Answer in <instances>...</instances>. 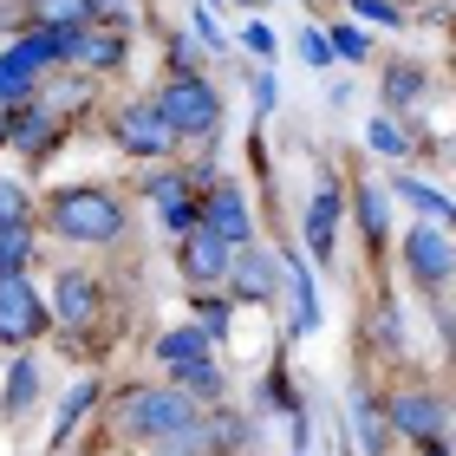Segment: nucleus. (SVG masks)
I'll use <instances>...</instances> for the list:
<instances>
[{
    "label": "nucleus",
    "instance_id": "nucleus-31",
    "mask_svg": "<svg viewBox=\"0 0 456 456\" xmlns=\"http://www.w3.org/2000/svg\"><path fill=\"white\" fill-rule=\"evenodd\" d=\"M196 320H202V333H222V326H228V306L202 300V306H196Z\"/></svg>",
    "mask_w": 456,
    "mask_h": 456
},
{
    "label": "nucleus",
    "instance_id": "nucleus-33",
    "mask_svg": "<svg viewBox=\"0 0 456 456\" xmlns=\"http://www.w3.org/2000/svg\"><path fill=\"white\" fill-rule=\"evenodd\" d=\"M424 456H444V450H437V437H424Z\"/></svg>",
    "mask_w": 456,
    "mask_h": 456
},
{
    "label": "nucleus",
    "instance_id": "nucleus-14",
    "mask_svg": "<svg viewBox=\"0 0 456 456\" xmlns=\"http://www.w3.org/2000/svg\"><path fill=\"white\" fill-rule=\"evenodd\" d=\"M352 424H359V444H365V456H385V444H391V418H385V404L352 398Z\"/></svg>",
    "mask_w": 456,
    "mask_h": 456
},
{
    "label": "nucleus",
    "instance_id": "nucleus-32",
    "mask_svg": "<svg viewBox=\"0 0 456 456\" xmlns=\"http://www.w3.org/2000/svg\"><path fill=\"white\" fill-rule=\"evenodd\" d=\"M352 7H359L365 20H398V7H391V0H352Z\"/></svg>",
    "mask_w": 456,
    "mask_h": 456
},
{
    "label": "nucleus",
    "instance_id": "nucleus-11",
    "mask_svg": "<svg viewBox=\"0 0 456 456\" xmlns=\"http://www.w3.org/2000/svg\"><path fill=\"white\" fill-rule=\"evenodd\" d=\"M151 196H157V209H163V222H170L176 235H190V228H202V209L190 202V190H183V176H157V183H151Z\"/></svg>",
    "mask_w": 456,
    "mask_h": 456
},
{
    "label": "nucleus",
    "instance_id": "nucleus-13",
    "mask_svg": "<svg viewBox=\"0 0 456 456\" xmlns=\"http://www.w3.org/2000/svg\"><path fill=\"white\" fill-rule=\"evenodd\" d=\"M98 314V287L86 274H59V320L66 326H86Z\"/></svg>",
    "mask_w": 456,
    "mask_h": 456
},
{
    "label": "nucleus",
    "instance_id": "nucleus-12",
    "mask_svg": "<svg viewBox=\"0 0 456 456\" xmlns=\"http://www.w3.org/2000/svg\"><path fill=\"white\" fill-rule=\"evenodd\" d=\"M228 274H235V294H248V300L274 294V261L261 248H241V261H228Z\"/></svg>",
    "mask_w": 456,
    "mask_h": 456
},
{
    "label": "nucleus",
    "instance_id": "nucleus-18",
    "mask_svg": "<svg viewBox=\"0 0 456 456\" xmlns=\"http://www.w3.org/2000/svg\"><path fill=\"white\" fill-rule=\"evenodd\" d=\"M157 352H163L170 365H196L202 352H209V333H170V339H163Z\"/></svg>",
    "mask_w": 456,
    "mask_h": 456
},
{
    "label": "nucleus",
    "instance_id": "nucleus-1",
    "mask_svg": "<svg viewBox=\"0 0 456 456\" xmlns=\"http://www.w3.org/2000/svg\"><path fill=\"white\" fill-rule=\"evenodd\" d=\"M53 228L66 241H111L124 228V209L105 196V190H66L53 202Z\"/></svg>",
    "mask_w": 456,
    "mask_h": 456
},
{
    "label": "nucleus",
    "instance_id": "nucleus-10",
    "mask_svg": "<svg viewBox=\"0 0 456 456\" xmlns=\"http://www.w3.org/2000/svg\"><path fill=\"white\" fill-rule=\"evenodd\" d=\"M385 418L398 424L404 437H418V444H424V437H437V430H444V404H437V398H424V391H404V398H391V404H385Z\"/></svg>",
    "mask_w": 456,
    "mask_h": 456
},
{
    "label": "nucleus",
    "instance_id": "nucleus-29",
    "mask_svg": "<svg viewBox=\"0 0 456 456\" xmlns=\"http://www.w3.org/2000/svg\"><path fill=\"white\" fill-rule=\"evenodd\" d=\"M300 53H306V66H333V46H326V33H306Z\"/></svg>",
    "mask_w": 456,
    "mask_h": 456
},
{
    "label": "nucleus",
    "instance_id": "nucleus-34",
    "mask_svg": "<svg viewBox=\"0 0 456 456\" xmlns=\"http://www.w3.org/2000/svg\"><path fill=\"white\" fill-rule=\"evenodd\" d=\"M0 241H7V228H0Z\"/></svg>",
    "mask_w": 456,
    "mask_h": 456
},
{
    "label": "nucleus",
    "instance_id": "nucleus-23",
    "mask_svg": "<svg viewBox=\"0 0 456 456\" xmlns=\"http://www.w3.org/2000/svg\"><path fill=\"white\" fill-rule=\"evenodd\" d=\"M92 404V385H72V398L59 404V424H53V437H72V424H78V411Z\"/></svg>",
    "mask_w": 456,
    "mask_h": 456
},
{
    "label": "nucleus",
    "instance_id": "nucleus-20",
    "mask_svg": "<svg viewBox=\"0 0 456 456\" xmlns=\"http://www.w3.org/2000/svg\"><path fill=\"white\" fill-rule=\"evenodd\" d=\"M46 137H53V124H46V111H39V105H27V111L13 118V143H27V151H39Z\"/></svg>",
    "mask_w": 456,
    "mask_h": 456
},
{
    "label": "nucleus",
    "instance_id": "nucleus-30",
    "mask_svg": "<svg viewBox=\"0 0 456 456\" xmlns=\"http://www.w3.org/2000/svg\"><path fill=\"white\" fill-rule=\"evenodd\" d=\"M371 151H404V137H398V124H371Z\"/></svg>",
    "mask_w": 456,
    "mask_h": 456
},
{
    "label": "nucleus",
    "instance_id": "nucleus-15",
    "mask_svg": "<svg viewBox=\"0 0 456 456\" xmlns=\"http://www.w3.org/2000/svg\"><path fill=\"white\" fill-rule=\"evenodd\" d=\"M333 222H339V190H320L314 209H306V241H314V255H333Z\"/></svg>",
    "mask_w": 456,
    "mask_h": 456
},
{
    "label": "nucleus",
    "instance_id": "nucleus-9",
    "mask_svg": "<svg viewBox=\"0 0 456 456\" xmlns=\"http://www.w3.org/2000/svg\"><path fill=\"white\" fill-rule=\"evenodd\" d=\"M118 137L131 143L137 157H163V151L176 143V131L163 124V111H157V105H124V111H118Z\"/></svg>",
    "mask_w": 456,
    "mask_h": 456
},
{
    "label": "nucleus",
    "instance_id": "nucleus-8",
    "mask_svg": "<svg viewBox=\"0 0 456 456\" xmlns=\"http://www.w3.org/2000/svg\"><path fill=\"white\" fill-rule=\"evenodd\" d=\"M228 261H235V248L216 241L209 228H190V235H183V281H190V287L222 281V274H228Z\"/></svg>",
    "mask_w": 456,
    "mask_h": 456
},
{
    "label": "nucleus",
    "instance_id": "nucleus-24",
    "mask_svg": "<svg viewBox=\"0 0 456 456\" xmlns=\"http://www.w3.org/2000/svg\"><path fill=\"white\" fill-rule=\"evenodd\" d=\"M359 222H365L371 241L385 235V190H365V196H359Z\"/></svg>",
    "mask_w": 456,
    "mask_h": 456
},
{
    "label": "nucleus",
    "instance_id": "nucleus-16",
    "mask_svg": "<svg viewBox=\"0 0 456 456\" xmlns=\"http://www.w3.org/2000/svg\"><path fill=\"white\" fill-rule=\"evenodd\" d=\"M398 202H411V209H424L430 222H450V228H456V202L437 196V190H424V183H411V176L398 183Z\"/></svg>",
    "mask_w": 456,
    "mask_h": 456
},
{
    "label": "nucleus",
    "instance_id": "nucleus-7",
    "mask_svg": "<svg viewBox=\"0 0 456 456\" xmlns=\"http://www.w3.org/2000/svg\"><path fill=\"white\" fill-rule=\"evenodd\" d=\"M202 228H209L216 241H228V248H248L255 222H248V196L235 190V183H222V190L209 196V209H202Z\"/></svg>",
    "mask_w": 456,
    "mask_h": 456
},
{
    "label": "nucleus",
    "instance_id": "nucleus-26",
    "mask_svg": "<svg viewBox=\"0 0 456 456\" xmlns=\"http://www.w3.org/2000/svg\"><path fill=\"white\" fill-rule=\"evenodd\" d=\"M39 379H33V365H13V379H7V411H20L27 404V391H33Z\"/></svg>",
    "mask_w": 456,
    "mask_h": 456
},
{
    "label": "nucleus",
    "instance_id": "nucleus-19",
    "mask_svg": "<svg viewBox=\"0 0 456 456\" xmlns=\"http://www.w3.org/2000/svg\"><path fill=\"white\" fill-rule=\"evenodd\" d=\"M294 306H300V333H314V326H320V300H314V281H306V267L294 261Z\"/></svg>",
    "mask_w": 456,
    "mask_h": 456
},
{
    "label": "nucleus",
    "instance_id": "nucleus-17",
    "mask_svg": "<svg viewBox=\"0 0 456 456\" xmlns=\"http://www.w3.org/2000/svg\"><path fill=\"white\" fill-rule=\"evenodd\" d=\"M39 20H46V33H72L92 20V0H39Z\"/></svg>",
    "mask_w": 456,
    "mask_h": 456
},
{
    "label": "nucleus",
    "instance_id": "nucleus-21",
    "mask_svg": "<svg viewBox=\"0 0 456 456\" xmlns=\"http://www.w3.org/2000/svg\"><path fill=\"white\" fill-rule=\"evenodd\" d=\"M27 255H33V235H27V228H7V241H0V274H20Z\"/></svg>",
    "mask_w": 456,
    "mask_h": 456
},
{
    "label": "nucleus",
    "instance_id": "nucleus-3",
    "mask_svg": "<svg viewBox=\"0 0 456 456\" xmlns=\"http://www.w3.org/2000/svg\"><path fill=\"white\" fill-rule=\"evenodd\" d=\"M124 430H137V437H170V430H183V424H196V398L190 391H131L124 398Z\"/></svg>",
    "mask_w": 456,
    "mask_h": 456
},
{
    "label": "nucleus",
    "instance_id": "nucleus-5",
    "mask_svg": "<svg viewBox=\"0 0 456 456\" xmlns=\"http://www.w3.org/2000/svg\"><path fill=\"white\" fill-rule=\"evenodd\" d=\"M46 59H59V33L39 27L33 39H20L13 53H0V98H13V92H27L39 72H46Z\"/></svg>",
    "mask_w": 456,
    "mask_h": 456
},
{
    "label": "nucleus",
    "instance_id": "nucleus-28",
    "mask_svg": "<svg viewBox=\"0 0 456 456\" xmlns=\"http://www.w3.org/2000/svg\"><path fill=\"white\" fill-rule=\"evenodd\" d=\"M326 46H333L339 59H365V33H352V27H339L333 39H326Z\"/></svg>",
    "mask_w": 456,
    "mask_h": 456
},
{
    "label": "nucleus",
    "instance_id": "nucleus-6",
    "mask_svg": "<svg viewBox=\"0 0 456 456\" xmlns=\"http://www.w3.org/2000/svg\"><path fill=\"white\" fill-rule=\"evenodd\" d=\"M404 261H411V274H418L424 287H437V281H450L456 248H450V235L437 222H424V228H411V235H404Z\"/></svg>",
    "mask_w": 456,
    "mask_h": 456
},
{
    "label": "nucleus",
    "instance_id": "nucleus-2",
    "mask_svg": "<svg viewBox=\"0 0 456 456\" xmlns=\"http://www.w3.org/2000/svg\"><path fill=\"white\" fill-rule=\"evenodd\" d=\"M157 111H163V124H170L176 137H209L216 131V118H222V98L202 86V78H170L163 86V98H157Z\"/></svg>",
    "mask_w": 456,
    "mask_h": 456
},
{
    "label": "nucleus",
    "instance_id": "nucleus-27",
    "mask_svg": "<svg viewBox=\"0 0 456 456\" xmlns=\"http://www.w3.org/2000/svg\"><path fill=\"white\" fill-rule=\"evenodd\" d=\"M385 98H391V105L418 98V72H385Z\"/></svg>",
    "mask_w": 456,
    "mask_h": 456
},
{
    "label": "nucleus",
    "instance_id": "nucleus-25",
    "mask_svg": "<svg viewBox=\"0 0 456 456\" xmlns=\"http://www.w3.org/2000/svg\"><path fill=\"white\" fill-rule=\"evenodd\" d=\"M0 228H27V196L13 183H0Z\"/></svg>",
    "mask_w": 456,
    "mask_h": 456
},
{
    "label": "nucleus",
    "instance_id": "nucleus-4",
    "mask_svg": "<svg viewBox=\"0 0 456 456\" xmlns=\"http://www.w3.org/2000/svg\"><path fill=\"white\" fill-rule=\"evenodd\" d=\"M46 326V300L33 294L27 274H0V346H27Z\"/></svg>",
    "mask_w": 456,
    "mask_h": 456
},
{
    "label": "nucleus",
    "instance_id": "nucleus-22",
    "mask_svg": "<svg viewBox=\"0 0 456 456\" xmlns=\"http://www.w3.org/2000/svg\"><path fill=\"white\" fill-rule=\"evenodd\" d=\"M183 391H196V398H216V391H222V379H216V365H209V359L183 365Z\"/></svg>",
    "mask_w": 456,
    "mask_h": 456
}]
</instances>
